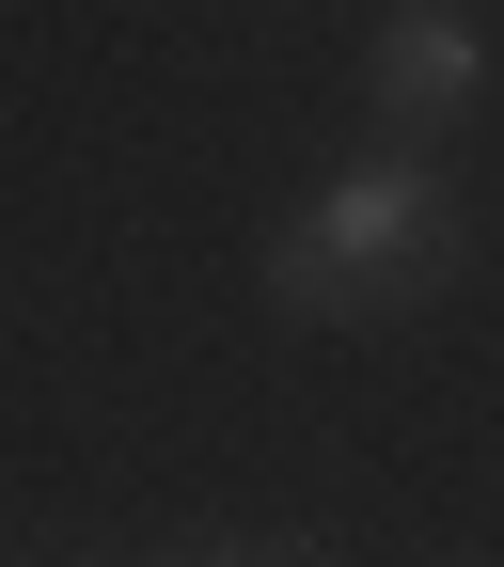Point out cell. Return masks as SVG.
<instances>
[{
  "label": "cell",
  "instance_id": "1",
  "mask_svg": "<svg viewBox=\"0 0 504 567\" xmlns=\"http://www.w3.org/2000/svg\"><path fill=\"white\" fill-rule=\"evenodd\" d=\"M473 252V205L442 158H410V142H379V158L316 174L300 221H268V316L300 331H379V316H425Z\"/></svg>",
  "mask_w": 504,
  "mask_h": 567
},
{
  "label": "cell",
  "instance_id": "2",
  "mask_svg": "<svg viewBox=\"0 0 504 567\" xmlns=\"http://www.w3.org/2000/svg\"><path fill=\"white\" fill-rule=\"evenodd\" d=\"M363 111L425 158L442 126H473V111H488V32L457 17V0H394L379 48H363Z\"/></svg>",
  "mask_w": 504,
  "mask_h": 567
},
{
  "label": "cell",
  "instance_id": "3",
  "mask_svg": "<svg viewBox=\"0 0 504 567\" xmlns=\"http://www.w3.org/2000/svg\"><path fill=\"white\" fill-rule=\"evenodd\" d=\"M158 567H331V536H300V520H237V536H174Z\"/></svg>",
  "mask_w": 504,
  "mask_h": 567
}]
</instances>
